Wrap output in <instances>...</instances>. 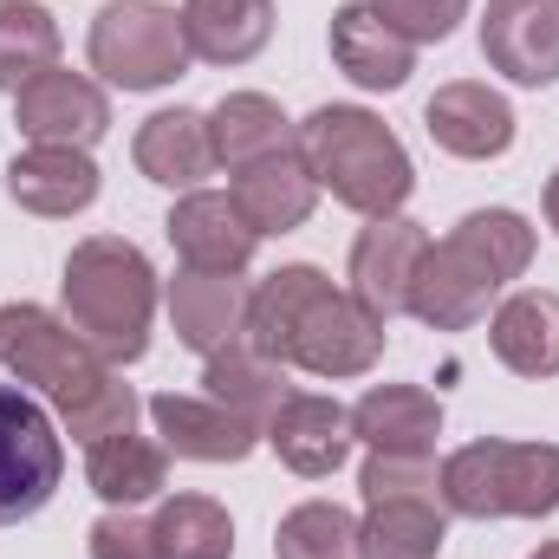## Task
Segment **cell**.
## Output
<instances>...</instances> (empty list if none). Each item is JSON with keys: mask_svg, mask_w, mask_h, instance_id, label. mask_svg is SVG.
Returning <instances> with one entry per match:
<instances>
[{"mask_svg": "<svg viewBox=\"0 0 559 559\" xmlns=\"http://www.w3.org/2000/svg\"><path fill=\"white\" fill-rule=\"evenodd\" d=\"M248 345L274 365H299L312 378H365L384 358V319L358 306L325 267H274L248 299Z\"/></svg>", "mask_w": 559, "mask_h": 559, "instance_id": "6da1fadb", "label": "cell"}, {"mask_svg": "<svg viewBox=\"0 0 559 559\" xmlns=\"http://www.w3.org/2000/svg\"><path fill=\"white\" fill-rule=\"evenodd\" d=\"M0 371L26 391H39L72 442H105L138 429V391L118 384V365H105L59 312L7 299L0 306Z\"/></svg>", "mask_w": 559, "mask_h": 559, "instance_id": "7a4b0ae2", "label": "cell"}, {"mask_svg": "<svg viewBox=\"0 0 559 559\" xmlns=\"http://www.w3.org/2000/svg\"><path fill=\"white\" fill-rule=\"evenodd\" d=\"M527 261H534V228L514 209H468L442 241H429L404 312H417L429 332H468L488 319L508 280L527 274Z\"/></svg>", "mask_w": 559, "mask_h": 559, "instance_id": "3957f363", "label": "cell"}, {"mask_svg": "<svg viewBox=\"0 0 559 559\" xmlns=\"http://www.w3.org/2000/svg\"><path fill=\"white\" fill-rule=\"evenodd\" d=\"M156 267L143 261L138 241L124 235H92L66 254V325L105 358V365H138L150 352V319H156Z\"/></svg>", "mask_w": 559, "mask_h": 559, "instance_id": "277c9868", "label": "cell"}, {"mask_svg": "<svg viewBox=\"0 0 559 559\" xmlns=\"http://www.w3.org/2000/svg\"><path fill=\"white\" fill-rule=\"evenodd\" d=\"M293 150L306 156L312 182L332 189V202H345L352 215H397L417 189V169H411V150L397 143V131L365 111V105H319L299 131Z\"/></svg>", "mask_w": 559, "mask_h": 559, "instance_id": "5b68a950", "label": "cell"}, {"mask_svg": "<svg viewBox=\"0 0 559 559\" xmlns=\"http://www.w3.org/2000/svg\"><path fill=\"white\" fill-rule=\"evenodd\" d=\"M442 508L462 521H540L559 508L554 442H501L481 436L442 462Z\"/></svg>", "mask_w": 559, "mask_h": 559, "instance_id": "8992f818", "label": "cell"}, {"mask_svg": "<svg viewBox=\"0 0 559 559\" xmlns=\"http://www.w3.org/2000/svg\"><path fill=\"white\" fill-rule=\"evenodd\" d=\"M92 72L118 92H163L189 72V39H182V13L156 7V0H111L92 13Z\"/></svg>", "mask_w": 559, "mask_h": 559, "instance_id": "52a82bcc", "label": "cell"}, {"mask_svg": "<svg viewBox=\"0 0 559 559\" xmlns=\"http://www.w3.org/2000/svg\"><path fill=\"white\" fill-rule=\"evenodd\" d=\"M59 481H66V442L52 417L26 391L0 384V527L33 521L59 495Z\"/></svg>", "mask_w": 559, "mask_h": 559, "instance_id": "ba28073f", "label": "cell"}, {"mask_svg": "<svg viewBox=\"0 0 559 559\" xmlns=\"http://www.w3.org/2000/svg\"><path fill=\"white\" fill-rule=\"evenodd\" d=\"M13 124L26 143H66V150H92L111 131V98L85 79V72H39L13 92Z\"/></svg>", "mask_w": 559, "mask_h": 559, "instance_id": "9c48e42d", "label": "cell"}, {"mask_svg": "<svg viewBox=\"0 0 559 559\" xmlns=\"http://www.w3.org/2000/svg\"><path fill=\"white\" fill-rule=\"evenodd\" d=\"M423 254H429V235H423V222L411 215H378L358 241H352V299L358 306H371L384 325L411 306V280H417Z\"/></svg>", "mask_w": 559, "mask_h": 559, "instance_id": "30bf717a", "label": "cell"}, {"mask_svg": "<svg viewBox=\"0 0 559 559\" xmlns=\"http://www.w3.org/2000/svg\"><path fill=\"white\" fill-rule=\"evenodd\" d=\"M481 59L514 85H559V0H488Z\"/></svg>", "mask_w": 559, "mask_h": 559, "instance_id": "8fae6325", "label": "cell"}, {"mask_svg": "<svg viewBox=\"0 0 559 559\" xmlns=\"http://www.w3.org/2000/svg\"><path fill=\"white\" fill-rule=\"evenodd\" d=\"M248 299H254V286L241 274H202V267H182L163 286L176 338L189 352H202V358H215V352L248 338Z\"/></svg>", "mask_w": 559, "mask_h": 559, "instance_id": "7c38bea8", "label": "cell"}, {"mask_svg": "<svg viewBox=\"0 0 559 559\" xmlns=\"http://www.w3.org/2000/svg\"><path fill=\"white\" fill-rule=\"evenodd\" d=\"M423 124H429L436 150H449L462 163H495L514 143V105L481 79H449L423 105Z\"/></svg>", "mask_w": 559, "mask_h": 559, "instance_id": "4fadbf2b", "label": "cell"}, {"mask_svg": "<svg viewBox=\"0 0 559 559\" xmlns=\"http://www.w3.org/2000/svg\"><path fill=\"white\" fill-rule=\"evenodd\" d=\"M163 235L182 254V267H202V274H241L254 261V241H261L248 228V215L235 209V195H222V189H189L169 209Z\"/></svg>", "mask_w": 559, "mask_h": 559, "instance_id": "5bb4252c", "label": "cell"}, {"mask_svg": "<svg viewBox=\"0 0 559 559\" xmlns=\"http://www.w3.org/2000/svg\"><path fill=\"white\" fill-rule=\"evenodd\" d=\"M261 442L274 449L293 475L325 481V475H338V468H345V455H352V411H345L338 397L293 391L274 417H267Z\"/></svg>", "mask_w": 559, "mask_h": 559, "instance_id": "9a60e30c", "label": "cell"}, {"mask_svg": "<svg viewBox=\"0 0 559 559\" xmlns=\"http://www.w3.org/2000/svg\"><path fill=\"white\" fill-rule=\"evenodd\" d=\"M332 66L365 92H404L417 72V46L371 0H345L332 13Z\"/></svg>", "mask_w": 559, "mask_h": 559, "instance_id": "2e32d148", "label": "cell"}, {"mask_svg": "<svg viewBox=\"0 0 559 559\" xmlns=\"http://www.w3.org/2000/svg\"><path fill=\"white\" fill-rule=\"evenodd\" d=\"M105 176L92 163V150H66V143H33L7 163V195L26 209V215H46V222H66V215H85L98 202Z\"/></svg>", "mask_w": 559, "mask_h": 559, "instance_id": "e0dca14e", "label": "cell"}, {"mask_svg": "<svg viewBox=\"0 0 559 559\" xmlns=\"http://www.w3.org/2000/svg\"><path fill=\"white\" fill-rule=\"evenodd\" d=\"M150 423H156L163 449L182 455V462H248L254 442H261V429L248 417H235L228 404H215V397H182V391L150 397Z\"/></svg>", "mask_w": 559, "mask_h": 559, "instance_id": "ac0fdd59", "label": "cell"}, {"mask_svg": "<svg viewBox=\"0 0 559 559\" xmlns=\"http://www.w3.org/2000/svg\"><path fill=\"white\" fill-rule=\"evenodd\" d=\"M442 436V404L423 384H371L352 404V442L371 455H436Z\"/></svg>", "mask_w": 559, "mask_h": 559, "instance_id": "d6986e66", "label": "cell"}, {"mask_svg": "<svg viewBox=\"0 0 559 559\" xmlns=\"http://www.w3.org/2000/svg\"><path fill=\"white\" fill-rule=\"evenodd\" d=\"M228 195H235V209L248 215L254 235H293V228H306V215H312V202H319V182H312L306 156L286 143L274 156L248 163Z\"/></svg>", "mask_w": 559, "mask_h": 559, "instance_id": "ffe728a7", "label": "cell"}, {"mask_svg": "<svg viewBox=\"0 0 559 559\" xmlns=\"http://www.w3.org/2000/svg\"><path fill=\"white\" fill-rule=\"evenodd\" d=\"M182 39L202 66H248L274 39V0H182Z\"/></svg>", "mask_w": 559, "mask_h": 559, "instance_id": "44dd1931", "label": "cell"}, {"mask_svg": "<svg viewBox=\"0 0 559 559\" xmlns=\"http://www.w3.org/2000/svg\"><path fill=\"white\" fill-rule=\"evenodd\" d=\"M488 352L514 378H559V293H514L488 319Z\"/></svg>", "mask_w": 559, "mask_h": 559, "instance_id": "7402d4cb", "label": "cell"}, {"mask_svg": "<svg viewBox=\"0 0 559 559\" xmlns=\"http://www.w3.org/2000/svg\"><path fill=\"white\" fill-rule=\"evenodd\" d=\"M85 481L105 508H138V501H156L169 488V449L150 442L138 429L124 436H105L85 449Z\"/></svg>", "mask_w": 559, "mask_h": 559, "instance_id": "603a6c76", "label": "cell"}, {"mask_svg": "<svg viewBox=\"0 0 559 559\" xmlns=\"http://www.w3.org/2000/svg\"><path fill=\"white\" fill-rule=\"evenodd\" d=\"M138 169L163 189H202V176L215 169V143H209V118L202 111H156L138 131Z\"/></svg>", "mask_w": 559, "mask_h": 559, "instance_id": "cb8c5ba5", "label": "cell"}, {"mask_svg": "<svg viewBox=\"0 0 559 559\" xmlns=\"http://www.w3.org/2000/svg\"><path fill=\"white\" fill-rule=\"evenodd\" d=\"M209 143H215V163H222L228 176H241L248 163L286 150V143H293V124H286V111H280L267 92H228V98L209 111Z\"/></svg>", "mask_w": 559, "mask_h": 559, "instance_id": "d4e9b609", "label": "cell"}, {"mask_svg": "<svg viewBox=\"0 0 559 559\" xmlns=\"http://www.w3.org/2000/svg\"><path fill=\"white\" fill-rule=\"evenodd\" d=\"M202 384H209V397H215V404H228L235 417H248L254 429H267V417L293 397L286 365H274L267 352H254L248 338H241V345H228V352H215V358H209V371H202Z\"/></svg>", "mask_w": 559, "mask_h": 559, "instance_id": "484cf974", "label": "cell"}, {"mask_svg": "<svg viewBox=\"0 0 559 559\" xmlns=\"http://www.w3.org/2000/svg\"><path fill=\"white\" fill-rule=\"evenodd\" d=\"M449 540L442 501H371L358 521V559H436Z\"/></svg>", "mask_w": 559, "mask_h": 559, "instance_id": "4316f807", "label": "cell"}, {"mask_svg": "<svg viewBox=\"0 0 559 559\" xmlns=\"http://www.w3.org/2000/svg\"><path fill=\"white\" fill-rule=\"evenodd\" d=\"M59 66V20L39 0H0V92Z\"/></svg>", "mask_w": 559, "mask_h": 559, "instance_id": "83f0119b", "label": "cell"}, {"mask_svg": "<svg viewBox=\"0 0 559 559\" xmlns=\"http://www.w3.org/2000/svg\"><path fill=\"white\" fill-rule=\"evenodd\" d=\"M163 559H235V521L209 495H169L156 508Z\"/></svg>", "mask_w": 559, "mask_h": 559, "instance_id": "f1b7e54d", "label": "cell"}, {"mask_svg": "<svg viewBox=\"0 0 559 559\" xmlns=\"http://www.w3.org/2000/svg\"><path fill=\"white\" fill-rule=\"evenodd\" d=\"M274 559H358V521L338 501H306L274 527Z\"/></svg>", "mask_w": 559, "mask_h": 559, "instance_id": "f546056e", "label": "cell"}, {"mask_svg": "<svg viewBox=\"0 0 559 559\" xmlns=\"http://www.w3.org/2000/svg\"><path fill=\"white\" fill-rule=\"evenodd\" d=\"M358 488H365V508L371 501H442V468L436 455H365Z\"/></svg>", "mask_w": 559, "mask_h": 559, "instance_id": "4dcf8cb0", "label": "cell"}, {"mask_svg": "<svg viewBox=\"0 0 559 559\" xmlns=\"http://www.w3.org/2000/svg\"><path fill=\"white\" fill-rule=\"evenodd\" d=\"M85 547H92V559H163V540H156V514L143 521V514H131V508H111L105 521H92Z\"/></svg>", "mask_w": 559, "mask_h": 559, "instance_id": "1f68e13d", "label": "cell"}, {"mask_svg": "<svg viewBox=\"0 0 559 559\" xmlns=\"http://www.w3.org/2000/svg\"><path fill=\"white\" fill-rule=\"evenodd\" d=\"M411 46H436V39H449L455 26H462V13H468V0H371Z\"/></svg>", "mask_w": 559, "mask_h": 559, "instance_id": "d6a6232c", "label": "cell"}, {"mask_svg": "<svg viewBox=\"0 0 559 559\" xmlns=\"http://www.w3.org/2000/svg\"><path fill=\"white\" fill-rule=\"evenodd\" d=\"M547 222H554V235H559V169L547 176Z\"/></svg>", "mask_w": 559, "mask_h": 559, "instance_id": "836d02e7", "label": "cell"}, {"mask_svg": "<svg viewBox=\"0 0 559 559\" xmlns=\"http://www.w3.org/2000/svg\"><path fill=\"white\" fill-rule=\"evenodd\" d=\"M534 559H559V540H554V547H540V554H534Z\"/></svg>", "mask_w": 559, "mask_h": 559, "instance_id": "e575fe53", "label": "cell"}]
</instances>
